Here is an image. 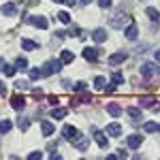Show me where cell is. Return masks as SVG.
<instances>
[{"label":"cell","mask_w":160,"mask_h":160,"mask_svg":"<svg viewBox=\"0 0 160 160\" xmlns=\"http://www.w3.org/2000/svg\"><path fill=\"white\" fill-rule=\"evenodd\" d=\"M141 75H143V79H145V81H152L156 75H160L158 64H152V62H145V64H141Z\"/></svg>","instance_id":"1"},{"label":"cell","mask_w":160,"mask_h":160,"mask_svg":"<svg viewBox=\"0 0 160 160\" xmlns=\"http://www.w3.org/2000/svg\"><path fill=\"white\" fill-rule=\"evenodd\" d=\"M28 24L34 26V28H41V30H47V28H49L47 17H43V15H32V17H28Z\"/></svg>","instance_id":"2"},{"label":"cell","mask_w":160,"mask_h":160,"mask_svg":"<svg viewBox=\"0 0 160 160\" xmlns=\"http://www.w3.org/2000/svg\"><path fill=\"white\" fill-rule=\"evenodd\" d=\"M92 135H94V141H96V145L98 148H109V139H107V135L102 132V130H98V128H92Z\"/></svg>","instance_id":"3"},{"label":"cell","mask_w":160,"mask_h":160,"mask_svg":"<svg viewBox=\"0 0 160 160\" xmlns=\"http://www.w3.org/2000/svg\"><path fill=\"white\" fill-rule=\"evenodd\" d=\"M73 145L77 149H79V152H86L88 149V145H90V141H88V137H81V135H77L73 139Z\"/></svg>","instance_id":"4"},{"label":"cell","mask_w":160,"mask_h":160,"mask_svg":"<svg viewBox=\"0 0 160 160\" xmlns=\"http://www.w3.org/2000/svg\"><path fill=\"white\" fill-rule=\"evenodd\" d=\"M128 24H130V17H113L111 19V28H115V30H122Z\"/></svg>","instance_id":"5"},{"label":"cell","mask_w":160,"mask_h":160,"mask_svg":"<svg viewBox=\"0 0 160 160\" xmlns=\"http://www.w3.org/2000/svg\"><path fill=\"white\" fill-rule=\"evenodd\" d=\"M126 143H128V148L130 149H139L141 148V143H143V137L141 135H130L126 139Z\"/></svg>","instance_id":"6"},{"label":"cell","mask_w":160,"mask_h":160,"mask_svg":"<svg viewBox=\"0 0 160 160\" xmlns=\"http://www.w3.org/2000/svg\"><path fill=\"white\" fill-rule=\"evenodd\" d=\"M124 34H126L128 41H137V37H139V28H137V24L130 22V24L126 26V32H124Z\"/></svg>","instance_id":"7"},{"label":"cell","mask_w":160,"mask_h":160,"mask_svg":"<svg viewBox=\"0 0 160 160\" xmlns=\"http://www.w3.org/2000/svg\"><path fill=\"white\" fill-rule=\"evenodd\" d=\"M107 135H109V137H120V135H122V126H120L118 122L107 124Z\"/></svg>","instance_id":"8"},{"label":"cell","mask_w":160,"mask_h":160,"mask_svg":"<svg viewBox=\"0 0 160 160\" xmlns=\"http://www.w3.org/2000/svg\"><path fill=\"white\" fill-rule=\"evenodd\" d=\"M53 130H56V126H53L49 120H43V122H41V132H43L45 137H51V135H53Z\"/></svg>","instance_id":"9"},{"label":"cell","mask_w":160,"mask_h":160,"mask_svg":"<svg viewBox=\"0 0 160 160\" xmlns=\"http://www.w3.org/2000/svg\"><path fill=\"white\" fill-rule=\"evenodd\" d=\"M83 58L88 62H96L98 60V49H94V47H86L83 49Z\"/></svg>","instance_id":"10"},{"label":"cell","mask_w":160,"mask_h":160,"mask_svg":"<svg viewBox=\"0 0 160 160\" xmlns=\"http://www.w3.org/2000/svg\"><path fill=\"white\" fill-rule=\"evenodd\" d=\"M77 135H79V132H77V128H75V126H64V128H62V137H64V139H68V141H73Z\"/></svg>","instance_id":"11"},{"label":"cell","mask_w":160,"mask_h":160,"mask_svg":"<svg viewBox=\"0 0 160 160\" xmlns=\"http://www.w3.org/2000/svg\"><path fill=\"white\" fill-rule=\"evenodd\" d=\"M2 15H7V17H15V15H17V7H15L13 2H4V7H2Z\"/></svg>","instance_id":"12"},{"label":"cell","mask_w":160,"mask_h":160,"mask_svg":"<svg viewBox=\"0 0 160 160\" xmlns=\"http://www.w3.org/2000/svg\"><path fill=\"white\" fill-rule=\"evenodd\" d=\"M107 113L113 115V118H120V115H122V107H120L118 102H109V105H107Z\"/></svg>","instance_id":"13"},{"label":"cell","mask_w":160,"mask_h":160,"mask_svg":"<svg viewBox=\"0 0 160 160\" xmlns=\"http://www.w3.org/2000/svg\"><path fill=\"white\" fill-rule=\"evenodd\" d=\"M11 105H13V109L22 111V109H24V107H26V98H24V96H22V94H17V96H13Z\"/></svg>","instance_id":"14"},{"label":"cell","mask_w":160,"mask_h":160,"mask_svg":"<svg viewBox=\"0 0 160 160\" xmlns=\"http://www.w3.org/2000/svg\"><path fill=\"white\" fill-rule=\"evenodd\" d=\"M92 38H94L96 43H105V41H107V32H105L102 28H96V30L92 32Z\"/></svg>","instance_id":"15"},{"label":"cell","mask_w":160,"mask_h":160,"mask_svg":"<svg viewBox=\"0 0 160 160\" xmlns=\"http://www.w3.org/2000/svg\"><path fill=\"white\" fill-rule=\"evenodd\" d=\"M38 47V43H34L32 38H22V49H26V51H34Z\"/></svg>","instance_id":"16"},{"label":"cell","mask_w":160,"mask_h":160,"mask_svg":"<svg viewBox=\"0 0 160 160\" xmlns=\"http://www.w3.org/2000/svg\"><path fill=\"white\" fill-rule=\"evenodd\" d=\"M124 60H126V53H113V56H109L111 66H118V64H122Z\"/></svg>","instance_id":"17"},{"label":"cell","mask_w":160,"mask_h":160,"mask_svg":"<svg viewBox=\"0 0 160 160\" xmlns=\"http://www.w3.org/2000/svg\"><path fill=\"white\" fill-rule=\"evenodd\" d=\"M73 60H75V53H73V51L64 49V51L60 53V62H62V64H71Z\"/></svg>","instance_id":"18"},{"label":"cell","mask_w":160,"mask_h":160,"mask_svg":"<svg viewBox=\"0 0 160 160\" xmlns=\"http://www.w3.org/2000/svg\"><path fill=\"white\" fill-rule=\"evenodd\" d=\"M49 115L53 118V120H62L64 115H66V109H62V107H56V109L49 111Z\"/></svg>","instance_id":"19"},{"label":"cell","mask_w":160,"mask_h":160,"mask_svg":"<svg viewBox=\"0 0 160 160\" xmlns=\"http://www.w3.org/2000/svg\"><path fill=\"white\" fill-rule=\"evenodd\" d=\"M47 64H49V68H51V73H53V75L62 71V62L60 60H49Z\"/></svg>","instance_id":"20"},{"label":"cell","mask_w":160,"mask_h":160,"mask_svg":"<svg viewBox=\"0 0 160 160\" xmlns=\"http://www.w3.org/2000/svg\"><path fill=\"white\" fill-rule=\"evenodd\" d=\"M111 83H115V86H120V83H124V75L122 73H111Z\"/></svg>","instance_id":"21"},{"label":"cell","mask_w":160,"mask_h":160,"mask_svg":"<svg viewBox=\"0 0 160 160\" xmlns=\"http://www.w3.org/2000/svg\"><path fill=\"white\" fill-rule=\"evenodd\" d=\"M11 120H2V122H0V132H2V135H7V132H9V130H11Z\"/></svg>","instance_id":"22"},{"label":"cell","mask_w":160,"mask_h":160,"mask_svg":"<svg viewBox=\"0 0 160 160\" xmlns=\"http://www.w3.org/2000/svg\"><path fill=\"white\" fill-rule=\"evenodd\" d=\"M143 130H145V132H156V130H158V124L156 122H145L143 124Z\"/></svg>","instance_id":"23"},{"label":"cell","mask_w":160,"mask_h":160,"mask_svg":"<svg viewBox=\"0 0 160 160\" xmlns=\"http://www.w3.org/2000/svg\"><path fill=\"white\" fill-rule=\"evenodd\" d=\"M15 68L26 71V68H28V60H26V58H17V60H15Z\"/></svg>","instance_id":"24"},{"label":"cell","mask_w":160,"mask_h":160,"mask_svg":"<svg viewBox=\"0 0 160 160\" xmlns=\"http://www.w3.org/2000/svg\"><path fill=\"white\" fill-rule=\"evenodd\" d=\"M148 17L149 19H152V22H158V11H156V9H154V7H148Z\"/></svg>","instance_id":"25"},{"label":"cell","mask_w":160,"mask_h":160,"mask_svg":"<svg viewBox=\"0 0 160 160\" xmlns=\"http://www.w3.org/2000/svg\"><path fill=\"white\" fill-rule=\"evenodd\" d=\"M105 83H107V79H105V77H102V75H100V77H96V79H94V88H96V90H102V88H105Z\"/></svg>","instance_id":"26"},{"label":"cell","mask_w":160,"mask_h":160,"mask_svg":"<svg viewBox=\"0 0 160 160\" xmlns=\"http://www.w3.org/2000/svg\"><path fill=\"white\" fill-rule=\"evenodd\" d=\"M128 115H130L132 120H139V118H141V109H137V107H128Z\"/></svg>","instance_id":"27"},{"label":"cell","mask_w":160,"mask_h":160,"mask_svg":"<svg viewBox=\"0 0 160 160\" xmlns=\"http://www.w3.org/2000/svg\"><path fill=\"white\" fill-rule=\"evenodd\" d=\"M58 19H60L62 24H71V15H68L66 11H60V13H58Z\"/></svg>","instance_id":"28"},{"label":"cell","mask_w":160,"mask_h":160,"mask_svg":"<svg viewBox=\"0 0 160 160\" xmlns=\"http://www.w3.org/2000/svg\"><path fill=\"white\" fill-rule=\"evenodd\" d=\"M38 77H43L41 68H30V81H37Z\"/></svg>","instance_id":"29"},{"label":"cell","mask_w":160,"mask_h":160,"mask_svg":"<svg viewBox=\"0 0 160 160\" xmlns=\"http://www.w3.org/2000/svg\"><path fill=\"white\" fill-rule=\"evenodd\" d=\"M15 90H30V83H28V81H22V79H17V81H15Z\"/></svg>","instance_id":"30"},{"label":"cell","mask_w":160,"mask_h":160,"mask_svg":"<svg viewBox=\"0 0 160 160\" xmlns=\"http://www.w3.org/2000/svg\"><path fill=\"white\" fill-rule=\"evenodd\" d=\"M2 73H7V77H13V75H15V66L4 64V66H2Z\"/></svg>","instance_id":"31"},{"label":"cell","mask_w":160,"mask_h":160,"mask_svg":"<svg viewBox=\"0 0 160 160\" xmlns=\"http://www.w3.org/2000/svg\"><path fill=\"white\" fill-rule=\"evenodd\" d=\"M43 158V152H32V154H28V160H41Z\"/></svg>","instance_id":"32"},{"label":"cell","mask_w":160,"mask_h":160,"mask_svg":"<svg viewBox=\"0 0 160 160\" xmlns=\"http://www.w3.org/2000/svg\"><path fill=\"white\" fill-rule=\"evenodd\" d=\"M102 92H107V94H113V92H115V83H109V86L105 83V88H102Z\"/></svg>","instance_id":"33"},{"label":"cell","mask_w":160,"mask_h":160,"mask_svg":"<svg viewBox=\"0 0 160 160\" xmlns=\"http://www.w3.org/2000/svg\"><path fill=\"white\" fill-rule=\"evenodd\" d=\"M19 128H22V130H28V120H26V118H19Z\"/></svg>","instance_id":"34"},{"label":"cell","mask_w":160,"mask_h":160,"mask_svg":"<svg viewBox=\"0 0 160 160\" xmlns=\"http://www.w3.org/2000/svg\"><path fill=\"white\" fill-rule=\"evenodd\" d=\"M98 7H100V9H109L111 0H98Z\"/></svg>","instance_id":"35"},{"label":"cell","mask_w":160,"mask_h":160,"mask_svg":"<svg viewBox=\"0 0 160 160\" xmlns=\"http://www.w3.org/2000/svg\"><path fill=\"white\" fill-rule=\"evenodd\" d=\"M32 92H34V98H41V96H43V90H41V88H34Z\"/></svg>","instance_id":"36"},{"label":"cell","mask_w":160,"mask_h":160,"mask_svg":"<svg viewBox=\"0 0 160 160\" xmlns=\"http://www.w3.org/2000/svg\"><path fill=\"white\" fill-rule=\"evenodd\" d=\"M152 102H154V100H152V98H143V100H141V107H149Z\"/></svg>","instance_id":"37"},{"label":"cell","mask_w":160,"mask_h":160,"mask_svg":"<svg viewBox=\"0 0 160 160\" xmlns=\"http://www.w3.org/2000/svg\"><path fill=\"white\" fill-rule=\"evenodd\" d=\"M115 156H120V158H126V156H128V152H126V149H118V154H115Z\"/></svg>","instance_id":"38"},{"label":"cell","mask_w":160,"mask_h":160,"mask_svg":"<svg viewBox=\"0 0 160 160\" xmlns=\"http://www.w3.org/2000/svg\"><path fill=\"white\" fill-rule=\"evenodd\" d=\"M62 38H64V32H56L53 34V41H62Z\"/></svg>","instance_id":"39"},{"label":"cell","mask_w":160,"mask_h":160,"mask_svg":"<svg viewBox=\"0 0 160 160\" xmlns=\"http://www.w3.org/2000/svg\"><path fill=\"white\" fill-rule=\"evenodd\" d=\"M154 58H156V62L160 64V49H156V53H154Z\"/></svg>","instance_id":"40"},{"label":"cell","mask_w":160,"mask_h":160,"mask_svg":"<svg viewBox=\"0 0 160 160\" xmlns=\"http://www.w3.org/2000/svg\"><path fill=\"white\" fill-rule=\"evenodd\" d=\"M4 64H7V62H4V60H0V71H2V66H4Z\"/></svg>","instance_id":"41"},{"label":"cell","mask_w":160,"mask_h":160,"mask_svg":"<svg viewBox=\"0 0 160 160\" xmlns=\"http://www.w3.org/2000/svg\"><path fill=\"white\" fill-rule=\"evenodd\" d=\"M0 92H4V83L2 81H0Z\"/></svg>","instance_id":"42"},{"label":"cell","mask_w":160,"mask_h":160,"mask_svg":"<svg viewBox=\"0 0 160 160\" xmlns=\"http://www.w3.org/2000/svg\"><path fill=\"white\" fill-rule=\"evenodd\" d=\"M53 2H64V0H53Z\"/></svg>","instance_id":"43"},{"label":"cell","mask_w":160,"mask_h":160,"mask_svg":"<svg viewBox=\"0 0 160 160\" xmlns=\"http://www.w3.org/2000/svg\"><path fill=\"white\" fill-rule=\"evenodd\" d=\"M158 130H160V126H158Z\"/></svg>","instance_id":"44"}]
</instances>
